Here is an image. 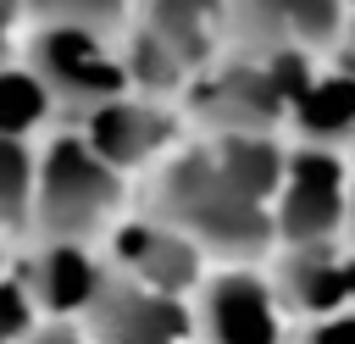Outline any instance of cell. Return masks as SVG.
<instances>
[{
    "label": "cell",
    "mask_w": 355,
    "mask_h": 344,
    "mask_svg": "<svg viewBox=\"0 0 355 344\" xmlns=\"http://www.w3.org/2000/svg\"><path fill=\"white\" fill-rule=\"evenodd\" d=\"M288 150L277 139H250V133H216L211 150H194L172 161L161 178V222L178 227L194 250H222V255H266L277 244L272 200L283 189Z\"/></svg>",
    "instance_id": "6da1fadb"
},
{
    "label": "cell",
    "mask_w": 355,
    "mask_h": 344,
    "mask_svg": "<svg viewBox=\"0 0 355 344\" xmlns=\"http://www.w3.org/2000/svg\"><path fill=\"white\" fill-rule=\"evenodd\" d=\"M272 222L288 250L338 244L349 233V161L338 150H311V144L288 150L283 189L272 200Z\"/></svg>",
    "instance_id": "7a4b0ae2"
},
{
    "label": "cell",
    "mask_w": 355,
    "mask_h": 344,
    "mask_svg": "<svg viewBox=\"0 0 355 344\" xmlns=\"http://www.w3.org/2000/svg\"><path fill=\"white\" fill-rule=\"evenodd\" d=\"M344 0H227L239 55H316L344 39Z\"/></svg>",
    "instance_id": "3957f363"
},
{
    "label": "cell",
    "mask_w": 355,
    "mask_h": 344,
    "mask_svg": "<svg viewBox=\"0 0 355 344\" xmlns=\"http://www.w3.org/2000/svg\"><path fill=\"white\" fill-rule=\"evenodd\" d=\"M39 205L50 216V227L83 233V227H94L116 205V172L89 144L67 139V144L50 150V166H44V183H39Z\"/></svg>",
    "instance_id": "277c9868"
},
{
    "label": "cell",
    "mask_w": 355,
    "mask_h": 344,
    "mask_svg": "<svg viewBox=\"0 0 355 344\" xmlns=\"http://www.w3.org/2000/svg\"><path fill=\"white\" fill-rule=\"evenodd\" d=\"M200 327L211 344H283V305L261 272H222L205 283Z\"/></svg>",
    "instance_id": "5b68a950"
},
{
    "label": "cell",
    "mask_w": 355,
    "mask_h": 344,
    "mask_svg": "<svg viewBox=\"0 0 355 344\" xmlns=\"http://www.w3.org/2000/svg\"><path fill=\"white\" fill-rule=\"evenodd\" d=\"M39 72L55 83V89H67L72 100H89L94 111L100 105H111L116 94H122V83H128V67H116L105 50H100V39L89 33V28H55V33H44V44H39Z\"/></svg>",
    "instance_id": "8992f818"
},
{
    "label": "cell",
    "mask_w": 355,
    "mask_h": 344,
    "mask_svg": "<svg viewBox=\"0 0 355 344\" xmlns=\"http://www.w3.org/2000/svg\"><path fill=\"white\" fill-rule=\"evenodd\" d=\"M277 305L327 322L338 311H349V250L344 244H311V250H288L277 261Z\"/></svg>",
    "instance_id": "52a82bcc"
},
{
    "label": "cell",
    "mask_w": 355,
    "mask_h": 344,
    "mask_svg": "<svg viewBox=\"0 0 355 344\" xmlns=\"http://www.w3.org/2000/svg\"><path fill=\"white\" fill-rule=\"evenodd\" d=\"M189 327L178 294H155L144 283L100 289V344H178Z\"/></svg>",
    "instance_id": "ba28073f"
},
{
    "label": "cell",
    "mask_w": 355,
    "mask_h": 344,
    "mask_svg": "<svg viewBox=\"0 0 355 344\" xmlns=\"http://www.w3.org/2000/svg\"><path fill=\"white\" fill-rule=\"evenodd\" d=\"M116 255H122V261L139 272V283L155 289V294H178V289H189V283L200 277V250H194L178 227H166V222L122 227Z\"/></svg>",
    "instance_id": "9c48e42d"
},
{
    "label": "cell",
    "mask_w": 355,
    "mask_h": 344,
    "mask_svg": "<svg viewBox=\"0 0 355 344\" xmlns=\"http://www.w3.org/2000/svg\"><path fill=\"white\" fill-rule=\"evenodd\" d=\"M288 122H294L300 144L344 155V144H355V72H344V67L316 72V83L300 94Z\"/></svg>",
    "instance_id": "30bf717a"
},
{
    "label": "cell",
    "mask_w": 355,
    "mask_h": 344,
    "mask_svg": "<svg viewBox=\"0 0 355 344\" xmlns=\"http://www.w3.org/2000/svg\"><path fill=\"white\" fill-rule=\"evenodd\" d=\"M144 33L155 44H166L178 55V67L189 72L194 61L211 55L216 33H227V0H155Z\"/></svg>",
    "instance_id": "8fae6325"
},
{
    "label": "cell",
    "mask_w": 355,
    "mask_h": 344,
    "mask_svg": "<svg viewBox=\"0 0 355 344\" xmlns=\"http://www.w3.org/2000/svg\"><path fill=\"white\" fill-rule=\"evenodd\" d=\"M161 139H166V117H155L150 105H133V100H111V105H100L89 117V150L111 172L144 161Z\"/></svg>",
    "instance_id": "7c38bea8"
},
{
    "label": "cell",
    "mask_w": 355,
    "mask_h": 344,
    "mask_svg": "<svg viewBox=\"0 0 355 344\" xmlns=\"http://www.w3.org/2000/svg\"><path fill=\"white\" fill-rule=\"evenodd\" d=\"M89 300H100V277H94V266H89L78 250L61 244V250L44 261V305L72 311V305H89Z\"/></svg>",
    "instance_id": "4fadbf2b"
},
{
    "label": "cell",
    "mask_w": 355,
    "mask_h": 344,
    "mask_svg": "<svg viewBox=\"0 0 355 344\" xmlns=\"http://www.w3.org/2000/svg\"><path fill=\"white\" fill-rule=\"evenodd\" d=\"M44 117V83L33 72H0V139L33 128Z\"/></svg>",
    "instance_id": "5bb4252c"
},
{
    "label": "cell",
    "mask_w": 355,
    "mask_h": 344,
    "mask_svg": "<svg viewBox=\"0 0 355 344\" xmlns=\"http://www.w3.org/2000/svg\"><path fill=\"white\" fill-rule=\"evenodd\" d=\"M50 11H61V22L67 28H100V22H111V17H122V6L128 0H44Z\"/></svg>",
    "instance_id": "9a60e30c"
},
{
    "label": "cell",
    "mask_w": 355,
    "mask_h": 344,
    "mask_svg": "<svg viewBox=\"0 0 355 344\" xmlns=\"http://www.w3.org/2000/svg\"><path fill=\"white\" fill-rule=\"evenodd\" d=\"M22 189H28V161L17 144L0 139V211H17L22 205Z\"/></svg>",
    "instance_id": "2e32d148"
},
{
    "label": "cell",
    "mask_w": 355,
    "mask_h": 344,
    "mask_svg": "<svg viewBox=\"0 0 355 344\" xmlns=\"http://www.w3.org/2000/svg\"><path fill=\"white\" fill-rule=\"evenodd\" d=\"M305 344H355V311H338L327 322H311Z\"/></svg>",
    "instance_id": "e0dca14e"
},
{
    "label": "cell",
    "mask_w": 355,
    "mask_h": 344,
    "mask_svg": "<svg viewBox=\"0 0 355 344\" xmlns=\"http://www.w3.org/2000/svg\"><path fill=\"white\" fill-rule=\"evenodd\" d=\"M22 327V294L17 289H0V338H11Z\"/></svg>",
    "instance_id": "ac0fdd59"
},
{
    "label": "cell",
    "mask_w": 355,
    "mask_h": 344,
    "mask_svg": "<svg viewBox=\"0 0 355 344\" xmlns=\"http://www.w3.org/2000/svg\"><path fill=\"white\" fill-rule=\"evenodd\" d=\"M338 67L355 72V11L344 17V39H338Z\"/></svg>",
    "instance_id": "d6986e66"
},
{
    "label": "cell",
    "mask_w": 355,
    "mask_h": 344,
    "mask_svg": "<svg viewBox=\"0 0 355 344\" xmlns=\"http://www.w3.org/2000/svg\"><path fill=\"white\" fill-rule=\"evenodd\" d=\"M349 311H355V244H349Z\"/></svg>",
    "instance_id": "ffe728a7"
},
{
    "label": "cell",
    "mask_w": 355,
    "mask_h": 344,
    "mask_svg": "<svg viewBox=\"0 0 355 344\" xmlns=\"http://www.w3.org/2000/svg\"><path fill=\"white\" fill-rule=\"evenodd\" d=\"M349 233H355V166H349Z\"/></svg>",
    "instance_id": "44dd1931"
},
{
    "label": "cell",
    "mask_w": 355,
    "mask_h": 344,
    "mask_svg": "<svg viewBox=\"0 0 355 344\" xmlns=\"http://www.w3.org/2000/svg\"><path fill=\"white\" fill-rule=\"evenodd\" d=\"M39 344H72V333H44Z\"/></svg>",
    "instance_id": "7402d4cb"
},
{
    "label": "cell",
    "mask_w": 355,
    "mask_h": 344,
    "mask_svg": "<svg viewBox=\"0 0 355 344\" xmlns=\"http://www.w3.org/2000/svg\"><path fill=\"white\" fill-rule=\"evenodd\" d=\"M0 17H6V11H0Z\"/></svg>",
    "instance_id": "603a6c76"
}]
</instances>
